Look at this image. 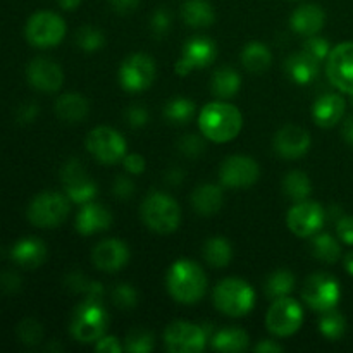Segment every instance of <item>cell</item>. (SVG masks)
Listing matches in <instances>:
<instances>
[{
	"instance_id": "1",
	"label": "cell",
	"mask_w": 353,
	"mask_h": 353,
	"mask_svg": "<svg viewBox=\"0 0 353 353\" xmlns=\"http://www.w3.org/2000/svg\"><path fill=\"white\" fill-rule=\"evenodd\" d=\"M200 131L205 138L216 143H226L240 134L243 126L241 112L228 102H210L200 110Z\"/></svg>"
},
{
	"instance_id": "2",
	"label": "cell",
	"mask_w": 353,
	"mask_h": 353,
	"mask_svg": "<svg viewBox=\"0 0 353 353\" xmlns=\"http://www.w3.org/2000/svg\"><path fill=\"white\" fill-rule=\"evenodd\" d=\"M168 292L176 302L192 305L202 300L207 290V276L199 264L192 261H178L169 268L165 278Z\"/></svg>"
},
{
	"instance_id": "3",
	"label": "cell",
	"mask_w": 353,
	"mask_h": 353,
	"mask_svg": "<svg viewBox=\"0 0 353 353\" xmlns=\"http://www.w3.org/2000/svg\"><path fill=\"white\" fill-rule=\"evenodd\" d=\"M107 326H109V314L103 309L102 299L86 296L72 314L71 334L78 341L92 343L99 341L105 334Z\"/></svg>"
},
{
	"instance_id": "4",
	"label": "cell",
	"mask_w": 353,
	"mask_h": 353,
	"mask_svg": "<svg viewBox=\"0 0 353 353\" xmlns=\"http://www.w3.org/2000/svg\"><path fill=\"white\" fill-rule=\"evenodd\" d=\"M141 219L154 233L169 234L178 230L181 223V209L172 196L155 192L141 203Z\"/></svg>"
},
{
	"instance_id": "5",
	"label": "cell",
	"mask_w": 353,
	"mask_h": 353,
	"mask_svg": "<svg viewBox=\"0 0 353 353\" xmlns=\"http://www.w3.org/2000/svg\"><path fill=\"white\" fill-rule=\"evenodd\" d=\"M214 305L230 317H243L254 309L255 292L247 281L238 278L223 279L214 288Z\"/></svg>"
},
{
	"instance_id": "6",
	"label": "cell",
	"mask_w": 353,
	"mask_h": 353,
	"mask_svg": "<svg viewBox=\"0 0 353 353\" xmlns=\"http://www.w3.org/2000/svg\"><path fill=\"white\" fill-rule=\"evenodd\" d=\"M69 196L55 192H45L34 196L28 205V219L37 228H57L68 219Z\"/></svg>"
},
{
	"instance_id": "7",
	"label": "cell",
	"mask_w": 353,
	"mask_h": 353,
	"mask_svg": "<svg viewBox=\"0 0 353 353\" xmlns=\"http://www.w3.org/2000/svg\"><path fill=\"white\" fill-rule=\"evenodd\" d=\"M24 34H26V40L34 47H55L64 40L65 23L59 14L50 12V10H40L28 19Z\"/></svg>"
},
{
	"instance_id": "8",
	"label": "cell",
	"mask_w": 353,
	"mask_h": 353,
	"mask_svg": "<svg viewBox=\"0 0 353 353\" xmlns=\"http://www.w3.org/2000/svg\"><path fill=\"white\" fill-rule=\"evenodd\" d=\"M303 323V310L296 300L281 296L271 303L265 317V326L274 336L286 338L295 334Z\"/></svg>"
},
{
	"instance_id": "9",
	"label": "cell",
	"mask_w": 353,
	"mask_h": 353,
	"mask_svg": "<svg viewBox=\"0 0 353 353\" xmlns=\"http://www.w3.org/2000/svg\"><path fill=\"white\" fill-rule=\"evenodd\" d=\"M86 148L100 164L112 165L126 155V140L114 128L99 126L86 137Z\"/></svg>"
},
{
	"instance_id": "10",
	"label": "cell",
	"mask_w": 353,
	"mask_h": 353,
	"mask_svg": "<svg viewBox=\"0 0 353 353\" xmlns=\"http://www.w3.org/2000/svg\"><path fill=\"white\" fill-rule=\"evenodd\" d=\"M340 283L330 274H314L302 288V299L316 312H327L340 302Z\"/></svg>"
},
{
	"instance_id": "11",
	"label": "cell",
	"mask_w": 353,
	"mask_h": 353,
	"mask_svg": "<svg viewBox=\"0 0 353 353\" xmlns=\"http://www.w3.org/2000/svg\"><path fill=\"white\" fill-rule=\"evenodd\" d=\"M155 62L150 55L133 54L121 64L119 83L126 92H145L154 83Z\"/></svg>"
},
{
	"instance_id": "12",
	"label": "cell",
	"mask_w": 353,
	"mask_h": 353,
	"mask_svg": "<svg viewBox=\"0 0 353 353\" xmlns=\"http://www.w3.org/2000/svg\"><path fill=\"white\" fill-rule=\"evenodd\" d=\"M205 331L192 323L178 321L165 327L164 343L171 353H199L205 348Z\"/></svg>"
},
{
	"instance_id": "13",
	"label": "cell",
	"mask_w": 353,
	"mask_h": 353,
	"mask_svg": "<svg viewBox=\"0 0 353 353\" xmlns=\"http://www.w3.org/2000/svg\"><path fill=\"white\" fill-rule=\"evenodd\" d=\"M324 223H326L324 209L319 203L309 202V200L296 202L286 216V224H288L290 231L300 238H309L319 233Z\"/></svg>"
},
{
	"instance_id": "14",
	"label": "cell",
	"mask_w": 353,
	"mask_h": 353,
	"mask_svg": "<svg viewBox=\"0 0 353 353\" xmlns=\"http://www.w3.org/2000/svg\"><path fill=\"white\" fill-rule=\"evenodd\" d=\"M326 72L334 88L353 95V41L331 48L327 55Z\"/></svg>"
},
{
	"instance_id": "15",
	"label": "cell",
	"mask_w": 353,
	"mask_h": 353,
	"mask_svg": "<svg viewBox=\"0 0 353 353\" xmlns=\"http://www.w3.org/2000/svg\"><path fill=\"white\" fill-rule=\"evenodd\" d=\"M61 176L62 185H64L65 193H68L71 202L85 205L97 196L95 181L86 174L85 168L78 159H71L69 162H65Z\"/></svg>"
},
{
	"instance_id": "16",
	"label": "cell",
	"mask_w": 353,
	"mask_h": 353,
	"mask_svg": "<svg viewBox=\"0 0 353 353\" xmlns=\"http://www.w3.org/2000/svg\"><path fill=\"white\" fill-rule=\"evenodd\" d=\"M261 176L257 162L247 155L228 157L221 165V181L228 188H248L255 185Z\"/></svg>"
},
{
	"instance_id": "17",
	"label": "cell",
	"mask_w": 353,
	"mask_h": 353,
	"mask_svg": "<svg viewBox=\"0 0 353 353\" xmlns=\"http://www.w3.org/2000/svg\"><path fill=\"white\" fill-rule=\"evenodd\" d=\"M217 57L216 43L209 38H193L186 41L181 61L176 64V72L186 76L195 69L209 68Z\"/></svg>"
},
{
	"instance_id": "18",
	"label": "cell",
	"mask_w": 353,
	"mask_h": 353,
	"mask_svg": "<svg viewBox=\"0 0 353 353\" xmlns=\"http://www.w3.org/2000/svg\"><path fill=\"white\" fill-rule=\"evenodd\" d=\"M28 81L33 88L43 93H54L64 83V72L57 62L47 57H37L30 62L26 69Z\"/></svg>"
},
{
	"instance_id": "19",
	"label": "cell",
	"mask_w": 353,
	"mask_h": 353,
	"mask_svg": "<svg viewBox=\"0 0 353 353\" xmlns=\"http://www.w3.org/2000/svg\"><path fill=\"white\" fill-rule=\"evenodd\" d=\"M92 261L97 269L103 272H117L121 268L128 264L130 261V250L126 243L116 238L103 240L93 248Z\"/></svg>"
},
{
	"instance_id": "20",
	"label": "cell",
	"mask_w": 353,
	"mask_h": 353,
	"mask_svg": "<svg viewBox=\"0 0 353 353\" xmlns=\"http://www.w3.org/2000/svg\"><path fill=\"white\" fill-rule=\"evenodd\" d=\"M309 131L300 126L281 128L274 138V148L281 157L285 159H300L309 152L310 148Z\"/></svg>"
},
{
	"instance_id": "21",
	"label": "cell",
	"mask_w": 353,
	"mask_h": 353,
	"mask_svg": "<svg viewBox=\"0 0 353 353\" xmlns=\"http://www.w3.org/2000/svg\"><path fill=\"white\" fill-rule=\"evenodd\" d=\"M110 224H112V216L100 203H85L78 212V216H76V230H78L79 234H85V236L102 233Z\"/></svg>"
},
{
	"instance_id": "22",
	"label": "cell",
	"mask_w": 353,
	"mask_h": 353,
	"mask_svg": "<svg viewBox=\"0 0 353 353\" xmlns=\"http://www.w3.org/2000/svg\"><path fill=\"white\" fill-rule=\"evenodd\" d=\"M345 109H347V102L338 93H326V95L319 97L312 107V117L316 121L317 126L321 128H333L343 117Z\"/></svg>"
},
{
	"instance_id": "23",
	"label": "cell",
	"mask_w": 353,
	"mask_h": 353,
	"mask_svg": "<svg viewBox=\"0 0 353 353\" xmlns=\"http://www.w3.org/2000/svg\"><path fill=\"white\" fill-rule=\"evenodd\" d=\"M10 257L16 262L19 268L33 271V269L40 268L47 259V247L38 238H23L17 241L10 250Z\"/></svg>"
},
{
	"instance_id": "24",
	"label": "cell",
	"mask_w": 353,
	"mask_h": 353,
	"mask_svg": "<svg viewBox=\"0 0 353 353\" xmlns=\"http://www.w3.org/2000/svg\"><path fill=\"white\" fill-rule=\"evenodd\" d=\"M324 23H326V14L316 3H305L300 6L299 9L293 12L290 24L295 33L302 34V37H312L323 30Z\"/></svg>"
},
{
	"instance_id": "25",
	"label": "cell",
	"mask_w": 353,
	"mask_h": 353,
	"mask_svg": "<svg viewBox=\"0 0 353 353\" xmlns=\"http://www.w3.org/2000/svg\"><path fill=\"white\" fill-rule=\"evenodd\" d=\"M285 71L290 78L299 85H307L314 81V78L319 72V61L307 54L305 50L292 54L285 62Z\"/></svg>"
},
{
	"instance_id": "26",
	"label": "cell",
	"mask_w": 353,
	"mask_h": 353,
	"mask_svg": "<svg viewBox=\"0 0 353 353\" xmlns=\"http://www.w3.org/2000/svg\"><path fill=\"white\" fill-rule=\"evenodd\" d=\"M88 102L79 93H64L55 102V114L64 123H81L88 116Z\"/></svg>"
},
{
	"instance_id": "27",
	"label": "cell",
	"mask_w": 353,
	"mask_h": 353,
	"mask_svg": "<svg viewBox=\"0 0 353 353\" xmlns=\"http://www.w3.org/2000/svg\"><path fill=\"white\" fill-rule=\"evenodd\" d=\"M192 205L200 216H214L223 207V190L216 185H200L192 193Z\"/></svg>"
},
{
	"instance_id": "28",
	"label": "cell",
	"mask_w": 353,
	"mask_h": 353,
	"mask_svg": "<svg viewBox=\"0 0 353 353\" xmlns=\"http://www.w3.org/2000/svg\"><path fill=\"white\" fill-rule=\"evenodd\" d=\"M181 16L192 28H209L216 21V12L209 0H186L181 7Z\"/></svg>"
},
{
	"instance_id": "29",
	"label": "cell",
	"mask_w": 353,
	"mask_h": 353,
	"mask_svg": "<svg viewBox=\"0 0 353 353\" xmlns=\"http://www.w3.org/2000/svg\"><path fill=\"white\" fill-rule=\"evenodd\" d=\"M241 64L250 72H264L271 68L272 54L261 41H252L241 52Z\"/></svg>"
},
{
	"instance_id": "30",
	"label": "cell",
	"mask_w": 353,
	"mask_h": 353,
	"mask_svg": "<svg viewBox=\"0 0 353 353\" xmlns=\"http://www.w3.org/2000/svg\"><path fill=\"white\" fill-rule=\"evenodd\" d=\"M241 86V78L234 69L221 68L214 72L210 90L217 99H231L238 93Z\"/></svg>"
},
{
	"instance_id": "31",
	"label": "cell",
	"mask_w": 353,
	"mask_h": 353,
	"mask_svg": "<svg viewBox=\"0 0 353 353\" xmlns=\"http://www.w3.org/2000/svg\"><path fill=\"white\" fill-rule=\"evenodd\" d=\"M248 347V334L247 331L240 327H226L219 333L214 334L212 348L219 352H243Z\"/></svg>"
},
{
	"instance_id": "32",
	"label": "cell",
	"mask_w": 353,
	"mask_h": 353,
	"mask_svg": "<svg viewBox=\"0 0 353 353\" xmlns=\"http://www.w3.org/2000/svg\"><path fill=\"white\" fill-rule=\"evenodd\" d=\"M203 259L212 268H226L233 259V248L226 238H210L203 247Z\"/></svg>"
},
{
	"instance_id": "33",
	"label": "cell",
	"mask_w": 353,
	"mask_h": 353,
	"mask_svg": "<svg viewBox=\"0 0 353 353\" xmlns=\"http://www.w3.org/2000/svg\"><path fill=\"white\" fill-rule=\"evenodd\" d=\"M283 192L293 202H303V200H307V196L312 192L309 176L302 171L288 172L285 176V179H283Z\"/></svg>"
},
{
	"instance_id": "34",
	"label": "cell",
	"mask_w": 353,
	"mask_h": 353,
	"mask_svg": "<svg viewBox=\"0 0 353 353\" xmlns=\"http://www.w3.org/2000/svg\"><path fill=\"white\" fill-rule=\"evenodd\" d=\"M295 288V276L286 269H279V271L272 272L265 281V293L269 299H281V296H288L292 290Z\"/></svg>"
},
{
	"instance_id": "35",
	"label": "cell",
	"mask_w": 353,
	"mask_h": 353,
	"mask_svg": "<svg viewBox=\"0 0 353 353\" xmlns=\"http://www.w3.org/2000/svg\"><path fill=\"white\" fill-rule=\"evenodd\" d=\"M312 254L326 264H334L341 257V247L331 234H319L312 241Z\"/></svg>"
},
{
	"instance_id": "36",
	"label": "cell",
	"mask_w": 353,
	"mask_h": 353,
	"mask_svg": "<svg viewBox=\"0 0 353 353\" xmlns=\"http://www.w3.org/2000/svg\"><path fill=\"white\" fill-rule=\"evenodd\" d=\"M193 112H195V103L183 97L169 100L168 105L164 107L165 119L172 124H186L193 117Z\"/></svg>"
},
{
	"instance_id": "37",
	"label": "cell",
	"mask_w": 353,
	"mask_h": 353,
	"mask_svg": "<svg viewBox=\"0 0 353 353\" xmlns=\"http://www.w3.org/2000/svg\"><path fill=\"white\" fill-rule=\"evenodd\" d=\"M319 330L327 340H340L345 334V330H347V321H345V317L338 310L331 309L327 312H323Z\"/></svg>"
},
{
	"instance_id": "38",
	"label": "cell",
	"mask_w": 353,
	"mask_h": 353,
	"mask_svg": "<svg viewBox=\"0 0 353 353\" xmlns=\"http://www.w3.org/2000/svg\"><path fill=\"white\" fill-rule=\"evenodd\" d=\"M103 43H105L103 33L93 26H85L81 30H78V33H76V45L83 52H86V54L99 52L103 47Z\"/></svg>"
},
{
	"instance_id": "39",
	"label": "cell",
	"mask_w": 353,
	"mask_h": 353,
	"mask_svg": "<svg viewBox=\"0 0 353 353\" xmlns=\"http://www.w3.org/2000/svg\"><path fill=\"white\" fill-rule=\"evenodd\" d=\"M126 348L131 353H148L154 348V336L148 331L137 330L126 338Z\"/></svg>"
},
{
	"instance_id": "40",
	"label": "cell",
	"mask_w": 353,
	"mask_h": 353,
	"mask_svg": "<svg viewBox=\"0 0 353 353\" xmlns=\"http://www.w3.org/2000/svg\"><path fill=\"white\" fill-rule=\"evenodd\" d=\"M112 302L119 309H133L138 303V293L130 285H117L112 290Z\"/></svg>"
},
{
	"instance_id": "41",
	"label": "cell",
	"mask_w": 353,
	"mask_h": 353,
	"mask_svg": "<svg viewBox=\"0 0 353 353\" xmlns=\"http://www.w3.org/2000/svg\"><path fill=\"white\" fill-rule=\"evenodd\" d=\"M41 334H43V331H41L40 323L34 319H24L17 326V336L24 345H30V347L37 345L41 340Z\"/></svg>"
},
{
	"instance_id": "42",
	"label": "cell",
	"mask_w": 353,
	"mask_h": 353,
	"mask_svg": "<svg viewBox=\"0 0 353 353\" xmlns=\"http://www.w3.org/2000/svg\"><path fill=\"white\" fill-rule=\"evenodd\" d=\"M303 50L307 52L309 55H312L316 61H324L327 59L330 55L331 47H330V41L323 37H317V34H312V37L307 38V41L303 43Z\"/></svg>"
},
{
	"instance_id": "43",
	"label": "cell",
	"mask_w": 353,
	"mask_h": 353,
	"mask_svg": "<svg viewBox=\"0 0 353 353\" xmlns=\"http://www.w3.org/2000/svg\"><path fill=\"white\" fill-rule=\"evenodd\" d=\"M152 31H154L155 37H164L168 34L169 28H171V14H169L168 9H157L152 16L150 21Z\"/></svg>"
},
{
	"instance_id": "44",
	"label": "cell",
	"mask_w": 353,
	"mask_h": 353,
	"mask_svg": "<svg viewBox=\"0 0 353 353\" xmlns=\"http://www.w3.org/2000/svg\"><path fill=\"white\" fill-rule=\"evenodd\" d=\"M179 150H181L183 154L195 157V155L203 152V143L199 137H195V134H188V137L181 138V141H179Z\"/></svg>"
},
{
	"instance_id": "45",
	"label": "cell",
	"mask_w": 353,
	"mask_h": 353,
	"mask_svg": "<svg viewBox=\"0 0 353 353\" xmlns=\"http://www.w3.org/2000/svg\"><path fill=\"white\" fill-rule=\"evenodd\" d=\"M128 124L133 128H141L148 121V110L141 105H133L126 110Z\"/></svg>"
},
{
	"instance_id": "46",
	"label": "cell",
	"mask_w": 353,
	"mask_h": 353,
	"mask_svg": "<svg viewBox=\"0 0 353 353\" xmlns=\"http://www.w3.org/2000/svg\"><path fill=\"white\" fill-rule=\"evenodd\" d=\"M336 233L343 243L353 245V216H343L338 219Z\"/></svg>"
},
{
	"instance_id": "47",
	"label": "cell",
	"mask_w": 353,
	"mask_h": 353,
	"mask_svg": "<svg viewBox=\"0 0 353 353\" xmlns=\"http://www.w3.org/2000/svg\"><path fill=\"white\" fill-rule=\"evenodd\" d=\"M123 164H124V169H126L130 174H137V176L141 174V172L145 171V168H147V164H145V159L138 154L124 155Z\"/></svg>"
},
{
	"instance_id": "48",
	"label": "cell",
	"mask_w": 353,
	"mask_h": 353,
	"mask_svg": "<svg viewBox=\"0 0 353 353\" xmlns=\"http://www.w3.org/2000/svg\"><path fill=\"white\" fill-rule=\"evenodd\" d=\"M95 350L100 353H119L123 350V345L119 343L116 336H102L97 341Z\"/></svg>"
},
{
	"instance_id": "49",
	"label": "cell",
	"mask_w": 353,
	"mask_h": 353,
	"mask_svg": "<svg viewBox=\"0 0 353 353\" xmlns=\"http://www.w3.org/2000/svg\"><path fill=\"white\" fill-rule=\"evenodd\" d=\"M134 192V185L131 179H128L126 176H119L114 183V193H116L119 199H130Z\"/></svg>"
},
{
	"instance_id": "50",
	"label": "cell",
	"mask_w": 353,
	"mask_h": 353,
	"mask_svg": "<svg viewBox=\"0 0 353 353\" xmlns=\"http://www.w3.org/2000/svg\"><path fill=\"white\" fill-rule=\"evenodd\" d=\"M38 116V105L34 102H28L23 103V105L17 109V121L23 124L26 123H33Z\"/></svg>"
},
{
	"instance_id": "51",
	"label": "cell",
	"mask_w": 353,
	"mask_h": 353,
	"mask_svg": "<svg viewBox=\"0 0 353 353\" xmlns=\"http://www.w3.org/2000/svg\"><path fill=\"white\" fill-rule=\"evenodd\" d=\"M21 286V278L17 274H14V272L7 271V272H2L0 274V288L6 290V292H16V290H19Z\"/></svg>"
},
{
	"instance_id": "52",
	"label": "cell",
	"mask_w": 353,
	"mask_h": 353,
	"mask_svg": "<svg viewBox=\"0 0 353 353\" xmlns=\"http://www.w3.org/2000/svg\"><path fill=\"white\" fill-rule=\"evenodd\" d=\"M109 2L117 14H123V16H126V14H131L137 10L140 0H109Z\"/></svg>"
},
{
	"instance_id": "53",
	"label": "cell",
	"mask_w": 353,
	"mask_h": 353,
	"mask_svg": "<svg viewBox=\"0 0 353 353\" xmlns=\"http://www.w3.org/2000/svg\"><path fill=\"white\" fill-rule=\"evenodd\" d=\"M255 352H259V353H274V352H283V347H281V345L274 343V341L265 340V341H262V343H259L257 347H255Z\"/></svg>"
},
{
	"instance_id": "54",
	"label": "cell",
	"mask_w": 353,
	"mask_h": 353,
	"mask_svg": "<svg viewBox=\"0 0 353 353\" xmlns=\"http://www.w3.org/2000/svg\"><path fill=\"white\" fill-rule=\"evenodd\" d=\"M343 138L347 140V143L353 145V114L345 121L343 124Z\"/></svg>"
},
{
	"instance_id": "55",
	"label": "cell",
	"mask_w": 353,
	"mask_h": 353,
	"mask_svg": "<svg viewBox=\"0 0 353 353\" xmlns=\"http://www.w3.org/2000/svg\"><path fill=\"white\" fill-rule=\"evenodd\" d=\"M81 3V0H59V6L64 10H76Z\"/></svg>"
},
{
	"instance_id": "56",
	"label": "cell",
	"mask_w": 353,
	"mask_h": 353,
	"mask_svg": "<svg viewBox=\"0 0 353 353\" xmlns=\"http://www.w3.org/2000/svg\"><path fill=\"white\" fill-rule=\"evenodd\" d=\"M345 268H347L348 274L353 276V252H350V254L345 257Z\"/></svg>"
}]
</instances>
